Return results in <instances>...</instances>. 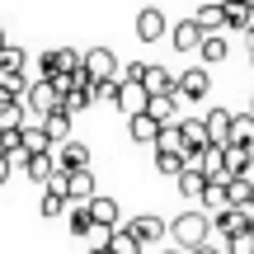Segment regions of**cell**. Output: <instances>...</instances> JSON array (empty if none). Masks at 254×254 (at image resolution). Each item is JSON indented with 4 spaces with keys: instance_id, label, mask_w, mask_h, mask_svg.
<instances>
[{
    "instance_id": "5",
    "label": "cell",
    "mask_w": 254,
    "mask_h": 254,
    "mask_svg": "<svg viewBox=\"0 0 254 254\" xmlns=\"http://www.w3.org/2000/svg\"><path fill=\"white\" fill-rule=\"evenodd\" d=\"M80 66H85V75H90L94 85L99 80H118V52H109V47H90Z\"/></svg>"
},
{
    "instance_id": "6",
    "label": "cell",
    "mask_w": 254,
    "mask_h": 254,
    "mask_svg": "<svg viewBox=\"0 0 254 254\" xmlns=\"http://www.w3.org/2000/svg\"><path fill=\"white\" fill-rule=\"evenodd\" d=\"M202 38H207V33L198 28V19H193V14H189V19H179V24L170 28V43H174V52H189V57H198Z\"/></svg>"
},
{
    "instance_id": "43",
    "label": "cell",
    "mask_w": 254,
    "mask_h": 254,
    "mask_svg": "<svg viewBox=\"0 0 254 254\" xmlns=\"http://www.w3.org/2000/svg\"><path fill=\"white\" fill-rule=\"evenodd\" d=\"M226 5H254V0H226Z\"/></svg>"
},
{
    "instance_id": "28",
    "label": "cell",
    "mask_w": 254,
    "mask_h": 254,
    "mask_svg": "<svg viewBox=\"0 0 254 254\" xmlns=\"http://www.w3.org/2000/svg\"><path fill=\"white\" fill-rule=\"evenodd\" d=\"M52 170H57V155H52V151L28 155V165H24V174H28L33 184H47V174H52Z\"/></svg>"
},
{
    "instance_id": "37",
    "label": "cell",
    "mask_w": 254,
    "mask_h": 254,
    "mask_svg": "<svg viewBox=\"0 0 254 254\" xmlns=\"http://www.w3.org/2000/svg\"><path fill=\"white\" fill-rule=\"evenodd\" d=\"M9 174H14V165H9V160H5V151H0V184H5Z\"/></svg>"
},
{
    "instance_id": "7",
    "label": "cell",
    "mask_w": 254,
    "mask_h": 254,
    "mask_svg": "<svg viewBox=\"0 0 254 254\" xmlns=\"http://www.w3.org/2000/svg\"><path fill=\"white\" fill-rule=\"evenodd\" d=\"M165 33H170V19H165V9L146 5L141 14H136V38H141V43H160Z\"/></svg>"
},
{
    "instance_id": "41",
    "label": "cell",
    "mask_w": 254,
    "mask_h": 254,
    "mask_svg": "<svg viewBox=\"0 0 254 254\" xmlns=\"http://www.w3.org/2000/svg\"><path fill=\"white\" fill-rule=\"evenodd\" d=\"M245 43H250V52H254V28H250V33H245Z\"/></svg>"
},
{
    "instance_id": "39",
    "label": "cell",
    "mask_w": 254,
    "mask_h": 254,
    "mask_svg": "<svg viewBox=\"0 0 254 254\" xmlns=\"http://www.w3.org/2000/svg\"><path fill=\"white\" fill-rule=\"evenodd\" d=\"M85 254H113V250L109 245H94V250H85Z\"/></svg>"
},
{
    "instance_id": "22",
    "label": "cell",
    "mask_w": 254,
    "mask_h": 254,
    "mask_svg": "<svg viewBox=\"0 0 254 254\" xmlns=\"http://www.w3.org/2000/svg\"><path fill=\"white\" fill-rule=\"evenodd\" d=\"M146 113H151L155 123H174V118H179V94H151Z\"/></svg>"
},
{
    "instance_id": "47",
    "label": "cell",
    "mask_w": 254,
    "mask_h": 254,
    "mask_svg": "<svg viewBox=\"0 0 254 254\" xmlns=\"http://www.w3.org/2000/svg\"><path fill=\"white\" fill-rule=\"evenodd\" d=\"M250 66H254V52H250Z\"/></svg>"
},
{
    "instance_id": "15",
    "label": "cell",
    "mask_w": 254,
    "mask_h": 254,
    "mask_svg": "<svg viewBox=\"0 0 254 254\" xmlns=\"http://www.w3.org/2000/svg\"><path fill=\"white\" fill-rule=\"evenodd\" d=\"M226 57H231V38L226 33H207V38H202V47H198V62L202 66H221Z\"/></svg>"
},
{
    "instance_id": "31",
    "label": "cell",
    "mask_w": 254,
    "mask_h": 254,
    "mask_svg": "<svg viewBox=\"0 0 254 254\" xmlns=\"http://www.w3.org/2000/svg\"><path fill=\"white\" fill-rule=\"evenodd\" d=\"M184 170H189V160H184V155H170V151H155V174H165V179H179Z\"/></svg>"
},
{
    "instance_id": "19",
    "label": "cell",
    "mask_w": 254,
    "mask_h": 254,
    "mask_svg": "<svg viewBox=\"0 0 254 254\" xmlns=\"http://www.w3.org/2000/svg\"><path fill=\"white\" fill-rule=\"evenodd\" d=\"M66 226H71L75 240L90 236V231H94V212H90V202H71V207H66Z\"/></svg>"
},
{
    "instance_id": "11",
    "label": "cell",
    "mask_w": 254,
    "mask_h": 254,
    "mask_svg": "<svg viewBox=\"0 0 254 254\" xmlns=\"http://www.w3.org/2000/svg\"><path fill=\"white\" fill-rule=\"evenodd\" d=\"M174 184H179V198H184V202H193V207H198L202 193H207V174H202L198 165H189V170H184Z\"/></svg>"
},
{
    "instance_id": "36",
    "label": "cell",
    "mask_w": 254,
    "mask_h": 254,
    "mask_svg": "<svg viewBox=\"0 0 254 254\" xmlns=\"http://www.w3.org/2000/svg\"><path fill=\"white\" fill-rule=\"evenodd\" d=\"M141 75H146V62H127L123 66V80H136V85H141Z\"/></svg>"
},
{
    "instance_id": "10",
    "label": "cell",
    "mask_w": 254,
    "mask_h": 254,
    "mask_svg": "<svg viewBox=\"0 0 254 254\" xmlns=\"http://www.w3.org/2000/svg\"><path fill=\"white\" fill-rule=\"evenodd\" d=\"M146 104H151L146 85H136V80H123V85H118V113H123V118H132V113H146Z\"/></svg>"
},
{
    "instance_id": "44",
    "label": "cell",
    "mask_w": 254,
    "mask_h": 254,
    "mask_svg": "<svg viewBox=\"0 0 254 254\" xmlns=\"http://www.w3.org/2000/svg\"><path fill=\"white\" fill-rule=\"evenodd\" d=\"M0 47H5V28H0Z\"/></svg>"
},
{
    "instance_id": "18",
    "label": "cell",
    "mask_w": 254,
    "mask_h": 254,
    "mask_svg": "<svg viewBox=\"0 0 254 254\" xmlns=\"http://www.w3.org/2000/svg\"><path fill=\"white\" fill-rule=\"evenodd\" d=\"M71 127H75V118H71L66 109H52V113L43 118V132H47V141H52V146H62L66 136H71Z\"/></svg>"
},
{
    "instance_id": "34",
    "label": "cell",
    "mask_w": 254,
    "mask_h": 254,
    "mask_svg": "<svg viewBox=\"0 0 254 254\" xmlns=\"http://www.w3.org/2000/svg\"><path fill=\"white\" fill-rule=\"evenodd\" d=\"M66 207H71V198H62V193H43V202H38V212H43V217H62Z\"/></svg>"
},
{
    "instance_id": "38",
    "label": "cell",
    "mask_w": 254,
    "mask_h": 254,
    "mask_svg": "<svg viewBox=\"0 0 254 254\" xmlns=\"http://www.w3.org/2000/svg\"><path fill=\"white\" fill-rule=\"evenodd\" d=\"M189 254H221L217 245H198V250H189Z\"/></svg>"
},
{
    "instance_id": "42",
    "label": "cell",
    "mask_w": 254,
    "mask_h": 254,
    "mask_svg": "<svg viewBox=\"0 0 254 254\" xmlns=\"http://www.w3.org/2000/svg\"><path fill=\"white\" fill-rule=\"evenodd\" d=\"M160 254H184V250H179V245H170V250H160Z\"/></svg>"
},
{
    "instance_id": "8",
    "label": "cell",
    "mask_w": 254,
    "mask_h": 254,
    "mask_svg": "<svg viewBox=\"0 0 254 254\" xmlns=\"http://www.w3.org/2000/svg\"><path fill=\"white\" fill-rule=\"evenodd\" d=\"M52 155H57L62 170H90V146L75 141V136H66L62 146H52Z\"/></svg>"
},
{
    "instance_id": "32",
    "label": "cell",
    "mask_w": 254,
    "mask_h": 254,
    "mask_svg": "<svg viewBox=\"0 0 254 254\" xmlns=\"http://www.w3.org/2000/svg\"><path fill=\"white\" fill-rule=\"evenodd\" d=\"M24 151L28 155H43V151H52V141H47V132H43V123H24Z\"/></svg>"
},
{
    "instance_id": "33",
    "label": "cell",
    "mask_w": 254,
    "mask_h": 254,
    "mask_svg": "<svg viewBox=\"0 0 254 254\" xmlns=\"http://www.w3.org/2000/svg\"><path fill=\"white\" fill-rule=\"evenodd\" d=\"M28 123V109H24V99H9V104H0V132L5 127H24Z\"/></svg>"
},
{
    "instance_id": "30",
    "label": "cell",
    "mask_w": 254,
    "mask_h": 254,
    "mask_svg": "<svg viewBox=\"0 0 254 254\" xmlns=\"http://www.w3.org/2000/svg\"><path fill=\"white\" fill-rule=\"evenodd\" d=\"M184 127V141H189V151H202V146H212L207 141V127H202V118H179Z\"/></svg>"
},
{
    "instance_id": "17",
    "label": "cell",
    "mask_w": 254,
    "mask_h": 254,
    "mask_svg": "<svg viewBox=\"0 0 254 254\" xmlns=\"http://www.w3.org/2000/svg\"><path fill=\"white\" fill-rule=\"evenodd\" d=\"M155 132H160V123H155L151 113H132V118H127V136H132L136 146H155Z\"/></svg>"
},
{
    "instance_id": "29",
    "label": "cell",
    "mask_w": 254,
    "mask_h": 254,
    "mask_svg": "<svg viewBox=\"0 0 254 254\" xmlns=\"http://www.w3.org/2000/svg\"><path fill=\"white\" fill-rule=\"evenodd\" d=\"M198 207H202V212H221V207H231V202H226V179H207V193H202Z\"/></svg>"
},
{
    "instance_id": "46",
    "label": "cell",
    "mask_w": 254,
    "mask_h": 254,
    "mask_svg": "<svg viewBox=\"0 0 254 254\" xmlns=\"http://www.w3.org/2000/svg\"><path fill=\"white\" fill-rule=\"evenodd\" d=\"M250 155H254V141H250Z\"/></svg>"
},
{
    "instance_id": "26",
    "label": "cell",
    "mask_w": 254,
    "mask_h": 254,
    "mask_svg": "<svg viewBox=\"0 0 254 254\" xmlns=\"http://www.w3.org/2000/svg\"><path fill=\"white\" fill-rule=\"evenodd\" d=\"M109 250L113 254H141V240H136L132 231H127V221H123V226L109 231Z\"/></svg>"
},
{
    "instance_id": "3",
    "label": "cell",
    "mask_w": 254,
    "mask_h": 254,
    "mask_svg": "<svg viewBox=\"0 0 254 254\" xmlns=\"http://www.w3.org/2000/svg\"><path fill=\"white\" fill-rule=\"evenodd\" d=\"M24 109H28V118L43 123L52 109H62V94L52 90V80H43V75H38V80H28V90H24Z\"/></svg>"
},
{
    "instance_id": "40",
    "label": "cell",
    "mask_w": 254,
    "mask_h": 254,
    "mask_svg": "<svg viewBox=\"0 0 254 254\" xmlns=\"http://www.w3.org/2000/svg\"><path fill=\"white\" fill-rule=\"evenodd\" d=\"M0 104H9V90H5V85H0Z\"/></svg>"
},
{
    "instance_id": "1",
    "label": "cell",
    "mask_w": 254,
    "mask_h": 254,
    "mask_svg": "<svg viewBox=\"0 0 254 254\" xmlns=\"http://www.w3.org/2000/svg\"><path fill=\"white\" fill-rule=\"evenodd\" d=\"M170 240H174L184 254L198 250V245H212V212H202V207L179 212V217L170 221Z\"/></svg>"
},
{
    "instance_id": "35",
    "label": "cell",
    "mask_w": 254,
    "mask_h": 254,
    "mask_svg": "<svg viewBox=\"0 0 254 254\" xmlns=\"http://www.w3.org/2000/svg\"><path fill=\"white\" fill-rule=\"evenodd\" d=\"M226 254H254V231H240V236H231Z\"/></svg>"
},
{
    "instance_id": "23",
    "label": "cell",
    "mask_w": 254,
    "mask_h": 254,
    "mask_svg": "<svg viewBox=\"0 0 254 254\" xmlns=\"http://www.w3.org/2000/svg\"><path fill=\"white\" fill-rule=\"evenodd\" d=\"M90 212H94V226H123V221H118V198L94 193V198H90Z\"/></svg>"
},
{
    "instance_id": "16",
    "label": "cell",
    "mask_w": 254,
    "mask_h": 254,
    "mask_svg": "<svg viewBox=\"0 0 254 254\" xmlns=\"http://www.w3.org/2000/svg\"><path fill=\"white\" fill-rule=\"evenodd\" d=\"M155 151H170V155H184V151H189L179 118H174V123H160V132H155Z\"/></svg>"
},
{
    "instance_id": "25",
    "label": "cell",
    "mask_w": 254,
    "mask_h": 254,
    "mask_svg": "<svg viewBox=\"0 0 254 254\" xmlns=\"http://www.w3.org/2000/svg\"><path fill=\"white\" fill-rule=\"evenodd\" d=\"M254 141V113H231V141L226 146H250Z\"/></svg>"
},
{
    "instance_id": "14",
    "label": "cell",
    "mask_w": 254,
    "mask_h": 254,
    "mask_svg": "<svg viewBox=\"0 0 254 254\" xmlns=\"http://www.w3.org/2000/svg\"><path fill=\"white\" fill-rule=\"evenodd\" d=\"M202 127H207V141L212 146H226L231 141V109H207V113H202Z\"/></svg>"
},
{
    "instance_id": "45",
    "label": "cell",
    "mask_w": 254,
    "mask_h": 254,
    "mask_svg": "<svg viewBox=\"0 0 254 254\" xmlns=\"http://www.w3.org/2000/svg\"><path fill=\"white\" fill-rule=\"evenodd\" d=\"M250 113H254V99H250Z\"/></svg>"
},
{
    "instance_id": "12",
    "label": "cell",
    "mask_w": 254,
    "mask_h": 254,
    "mask_svg": "<svg viewBox=\"0 0 254 254\" xmlns=\"http://www.w3.org/2000/svg\"><path fill=\"white\" fill-rule=\"evenodd\" d=\"M221 179H231V174H254V155L250 146H221Z\"/></svg>"
},
{
    "instance_id": "27",
    "label": "cell",
    "mask_w": 254,
    "mask_h": 254,
    "mask_svg": "<svg viewBox=\"0 0 254 254\" xmlns=\"http://www.w3.org/2000/svg\"><path fill=\"white\" fill-rule=\"evenodd\" d=\"M24 62H28L24 47H14V43L0 47V75H24Z\"/></svg>"
},
{
    "instance_id": "20",
    "label": "cell",
    "mask_w": 254,
    "mask_h": 254,
    "mask_svg": "<svg viewBox=\"0 0 254 254\" xmlns=\"http://www.w3.org/2000/svg\"><path fill=\"white\" fill-rule=\"evenodd\" d=\"M94 170H71V184H66V198L71 202H90L94 198Z\"/></svg>"
},
{
    "instance_id": "4",
    "label": "cell",
    "mask_w": 254,
    "mask_h": 254,
    "mask_svg": "<svg viewBox=\"0 0 254 254\" xmlns=\"http://www.w3.org/2000/svg\"><path fill=\"white\" fill-rule=\"evenodd\" d=\"M127 231H132L136 240H141V254H160V240L170 236V221H160V217H132L127 221Z\"/></svg>"
},
{
    "instance_id": "24",
    "label": "cell",
    "mask_w": 254,
    "mask_h": 254,
    "mask_svg": "<svg viewBox=\"0 0 254 254\" xmlns=\"http://www.w3.org/2000/svg\"><path fill=\"white\" fill-rule=\"evenodd\" d=\"M141 85H146V94H174V75L165 71V66H151V62H146Z\"/></svg>"
},
{
    "instance_id": "13",
    "label": "cell",
    "mask_w": 254,
    "mask_h": 254,
    "mask_svg": "<svg viewBox=\"0 0 254 254\" xmlns=\"http://www.w3.org/2000/svg\"><path fill=\"white\" fill-rule=\"evenodd\" d=\"M226 202L240 207V212L254 207V179H250V174H231V179H226Z\"/></svg>"
},
{
    "instance_id": "9",
    "label": "cell",
    "mask_w": 254,
    "mask_h": 254,
    "mask_svg": "<svg viewBox=\"0 0 254 254\" xmlns=\"http://www.w3.org/2000/svg\"><path fill=\"white\" fill-rule=\"evenodd\" d=\"M240 231H250V217H245L240 207H221V212H212V236L231 240V236H240Z\"/></svg>"
},
{
    "instance_id": "2",
    "label": "cell",
    "mask_w": 254,
    "mask_h": 254,
    "mask_svg": "<svg viewBox=\"0 0 254 254\" xmlns=\"http://www.w3.org/2000/svg\"><path fill=\"white\" fill-rule=\"evenodd\" d=\"M174 94H179V99H189V104H202L212 94V66H189V71H179L174 75Z\"/></svg>"
},
{
    "instance_id": "21",
    "label": "cell",
    "mask_w": 254,
    "mask_h": 254,
    "mask_svg": "<svg viewBox=\"0 0 254 254\" xmlns=\"http://www.w3.org/2000/svg\"><path fill=\"white\" fill-rule=\"evenodd\" d=\"M193 19H198L202 33H226V5H198Z\"/></svg>"
}]
</instances>
